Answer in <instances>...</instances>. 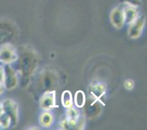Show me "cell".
I'll return each instance as SVG.
<instances>
[{"mask_svg":"<svg viewBox=\"0 0 147 130\" xmlns=\"http://www.w3.org/2000/svg\"><path fill=\"white\" fill-rule=\"evenodd\" d=\"M123 85L126 89L132 90L134 87V81L132 79H126L124 81Z\"/></svg>","mask_w":147,"mask_h":130,"instance_id":"2e32d148","label":"cell"},{"mask_svg":"<svg viewBox=\"0 0 147 130\" xmlns=\"http://www.w3.org/2000/svg\"><path fill=\"white\" fill-rule=\"evenodd\" d=\"M3 112H4V111H3L2 107H1V102H0V117H1V114H3Z\"/></svg>","mask_w":147,"mask_h":130,"instance_id":"ffe728a7","label":"cell"},{"mask_svg":"<svg viewBox=\"0 0 147 130\" xmlns=\"http://www.w3.org/2000/svg\"><path fill=\"white\" fill-rule=\"evenodd\" d=\"M55 121L54 114L50 111H43L39 117V122L41 127L44 128H50Z\"/></svg>","mask_w":147,"mask_h":130,"instance_id":"8fae6325","label":"cell"},{"mask_svg":"<svg viewBox=\"0 0 147 130\" xmlns=\"http://www.w3.org/2000/svg\"><path fill=\"white\" fill-rule=\"evenodd\" d=\"M11 125V120L10 117L3 112L1 116L0 117V127L2 129H7Z\"/></svg>","mask_w":147,"mask_h":130,"instance_id":"5bb4252c","label":"cell"},{"mask_svg":"<svg viewBox=\"0 0 147 130\" xmlns=\"http://www.w3.org/2000/svg\"><path fill=\"white\" fill-rule=\"evenodd\" d=\"M65 119L67 121L69 127H76L80 117V111L77 107H72L66 109Z\"/></svg>","mask_w":147,"mask_h":130,"instance_id":"9c48e42d","label":"cell"},{"mask_svg":"<svg viewBox=\"0 0 147 130\" xmlns=\"http://www.w3.org/2000/svg\"><path fill=\"white\" fill-rule=\"evenodd\" d=\"M122 1L126 5L136 7V8H139L142 4V0H122Z\"/></svg>","mask_w":147,"mask_h":130,"instance_id":"9a60e30c","label":"cell"},{"mask_svg":"<svg viewBox=\"0 0 147 130\" xmlns=\"http://www.w3.org/2000/svg\"><path fill=\"white\" fill-rule=\"evenodd\" d=\"M60 127L61 129H68L69 126H68V124H67V120H66L65 118L63 119L62 121H60Z\"/></svg>","mask_w":147,"mask_h":130,"instance_id":"e0dca14e","label":"cell"},{"mask_svg":"<svg viewBox=\"0 0 147 130\" xmlns=\"http://www.w3.org/2000/svg\"><path fill=\"white\" fill-rule=\"evenodd\" d=\"M123 14H124L125 18V24H130L134 21L139 17V8L131 7V6L126 5V7H123Z\"/></svg>","mask_w":147,"mask_h":130,"instance_id":"30bf717a","label":"cell"},{"mask_svg":"<svg viewBox=\"0 0 147 130\" xmlns=\"http://www.w3.org/2000/svg\"><path fill=\"white\" fill-rule=\"evenodd\" d=\"M37 65V57L32 51H24L20 58V71L24 77H29L33 73Z\"/></svg>","mask_w":147,"mask_h":130,"instance_id":"6da1fadb","label":"cell"},{"mask_svg":"<svg viewBox=\"0 0 147 130\" xmlns=\"http://www.w3.org/2000/svg\"><path fill=\"white\" fill-rule=\"evenodd\" d=\"M111 22L115 28L120 29L124 26L125 18L123 7H115L111 12Z\"/></svg>","mask_w":147,"mask_h":130,"instance_id":"52a82bcc","label":"cell"},{"mask_svg":"<svg viewBox=\"0 0 147 130\" xmlns=\"http://www.w3.org/2000/svg\"><path fill=\"white\" fill-rule=\"evenodd\" d=\"M61 103L65 109L73 106V98L72 93L68 90H65L61 95Z\"/></svg>","mask_w":147,"mask_h":130,"instance_id":"4fadbf2b","label":"cell"},{"mask_svg":"<svg viewBox=\"0 0 147 130\" xmlns=\"http://www.w3.org/2000/svg\"><path fill=\"white\" fill-rule=\"evenodd\" d=\"M4 67L2 64H0V83H4Z\"/></svg>","mask_w":147,"mask_h":130,"instance_id":"ac0fdd59","label":"cell"},{"mask_svg":"<svg viewBox=\"0 0 147 130\" xmlns=\"http://www.w3.org/2000/svg\"><path fill=\"white\" fill-rule=\"evenodd\" d=\"M4 90H5V88H4V86L2 83H0V95L4 93Z\"/></svg>","mask_w":147,"mask_h":130,"instance_id":"d6986e66","label":"cell"},{"mask_svg":"<svg viewBox=\"0 0 147 130\" xmlns=\"http://www.w3.org/2000/svg\"><path fill=\"white\" fill-rule=\"evenodd\" d=\"M40 106L43 111H51L57 107L55 91H47L45 92L40 99Z\"/></svg>","mask_w":147,"mask_h":130,"instance_id":"8992f818","label":"cell"},{"mask_svg":"<svg viewBox=\"0 0 147 130\" xmlns=\"http://www.w3.org/2000/svg\"><path fill=\"white\" fill-rule=\"evenodd\" d=\"M146 23V19L144 15H139L135 21L129 24L128 35L131 39H138L142 36Z\"/></svg>","mask_w":147,"mask_h":130,"instance_id":"277c9868","label":"cell"},{"mask_svg":"<svg viewBox=\"0 0 147 130\" xmlns=\"http://www.w3.org/2000/svg\"><path fill=\"white\" fill-rule=\"evenodd\" d=\"M106 91V85L103 82H96L93 84L90 87V94L94 101H100Z\"/></svg>","mask_w":147,"mask_h":130,"instance_id":"ba28073f","label":"cell"},{"mask_svg":"<svg viewBox=\"0 0 147 130\" xmlns=\"http://www.w3.org/2000/svg\"><path fill=\"white\" fill-rule=\"evenodd\" d=\"M18 59V54L15 48L9 43L0 47V62L3 64H11Z\"/></svg>","mask_w":147,"mask_h":130,"instance_id":"3957f363","label":"cell"},{"mask_svg":"<svg viewBox=\"0 0 147 130\" xmlns=\"http://www.w3.org/2000/svg\"><path fill=\"white\" fill-rule=\"evenodd\" d=\"M86 94L81 90H78L76 92L73 98V104L78 109L83 108L86 104Z\"/></svg>","mask_w":147,"mask_h":130,"instance_id":"7c38bea8","label":"cell"},{"mask_svg":"<svg viewBox=\"0 0 147 130\" xmlns=\"http://www.w3.org/2000/svg\"><path fill=\"white\" fill-rule=\"evenodd\" d=\"M4 84L5 89L11 90L15 88L18 84V78L15 70L10 64H4Z\"/></svg>","mask_w":147,"mask_h":130,"instance_id":"5b68a950","label":"cell"},{"mask_svg":"<svg viewBox=\"0 0 147 130\" xmlns=\"http://www.w3.org/2000/svg\"><path fill=\"white\" fill-rule=\"evenodd\" d=\"M3 111L10 117L11 126L15 127L19 121V106L15 101L11 99H5L1 101Z\"/></svg>","mask_w":147,"mask_h":130,"instance_id":"7a4b0ae2","label":"cell"}]
</instances>
